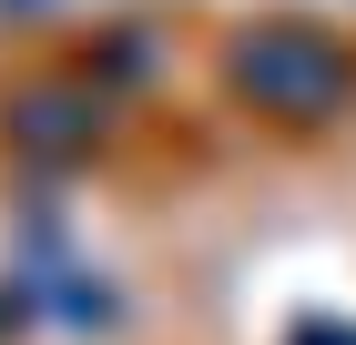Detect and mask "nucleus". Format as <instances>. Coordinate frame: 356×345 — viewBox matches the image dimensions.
Wrapping results in <instances>:
<instances>
[{"label":"nucleus","instance_id":"nucleus-1","mask_svg":"<svg viewBox=\"0 0 356 345\" xmlns=\"http://www.w3.org/2000/svg\"><path fill=\"white\" fill-rule=\"evenodd\" d=\"M224 92L245 112H265V122H285V133H326L336 112L356 102V51L336 31L275 10V21H245L224 41Z\"/></svg>","mask_w":356,"mask_h":345},{"label":"nucleus","instance_id":"nucleus-2","mask_svg":"<svg viewBox=\"0 0 356 345\" xmlns=\"http://www.w3.org/2000/svg\"><path fill=\"white\" fill-rule=\"evenodd\" d=\"M82 122H92L82 92H21V102H10V133H21L31 153H51V133H61V153H82Z\"/></svg>","mask_w":356,"mask_h":345},{"label":"nucleus","instance_id":"nucleus-3","mask_svg":"<svg viewBox=\"0 0 356 345\" xmlns=\"http://www.w3.org/2000/svg\"><path fill=\"white\" fill-rule=\"evenodd\" d=\"M92 61H102V81H143V71H153V31H112Z\"/></svg>","mask_w":356,"mask_h":345},{"label":"nucleus","instance_id":"nucleus-4","mask_svg":"<svg viewBox=\"0 0 356 345\" xmlns=\"http://www.w3.org/2000/svg\"><path fill=\"white\" fill-rule=\"evenodd\" d=\"M296 345H356L346 325H296Z\"/></svg>","mask_w":356,"mask_h":345}]
</instances>
